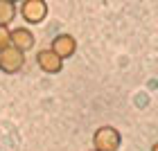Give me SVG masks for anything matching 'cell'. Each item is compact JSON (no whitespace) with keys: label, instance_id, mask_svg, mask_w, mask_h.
Listing matches in <instances>:
<instances>
[{"label":"cell","instance_id":"6da1fadb","mask_svg":"<svg viewBox=\"0 0 158 151\" xmlns=\"http://www.w3.org/2000/svg\"><path fill=\"white\" fill-rule=\"evenodd\" d=\"M122 145V135L115 126H99L93 135V147L97 151H118Z\"/></svg>","mask_w":158,"mask_h":151},{"label":"cell","instance_id":"8fae6325","mask_svg":"<svg viewBox=\"0 0 158 151\" xmlns=\"http://www.w3.org/2000/svg\"><path fill=\"white\" fill-rule=\"evenodd\" d=\"M90 151H97V149H90Z\"/></svg>","mask_w":158,"mask_h":151},{"label":"cell","instance_id":"7a4b0ae2","mask_svg":"<svg viewBox=\"0 0 158 151\" xmlns=\"http://www.w3.org/2000/svg\"><path fill=\"white\" fill-rule=\"evenodd\" d=\"M23 66H25V52H20L14 45L0 50V70L5 75H16Z\"/></svg>","mask_w":158,"mask_h":151},{"label":"cell","instance_id":"8992f818","mask_svg":"<svg viewBox=\"0 0 158 151\" xmlns=\"http://www.w3.org/2000/svg\"><path fill=\"white\" fill-rule=\"evenodd\" d=\"M34 43H36V39H34V34L27 30V27H16V30H11V45L18 47L20 52L32 50Z\"/></svg>","mask_w":158,"mask_h":151},{"label":"cell","instance_id":"3957f363","mask_svg":"<svg viewBox=\"0 0 158 151\" xmlns=\"http://www.w3.org/2000/svg\"><path fill=\"white\" fill-rule=\"evenodd\" d=\"M20 16H23V20L30 23V25L43 23L45 16H48L45 0H23V5H20Z\"/></svg>","mask_w":158,"mask_h":151},{"label":"cell","instance_id":"9c48e42d","mask_svg":"<svg viewBox=\"0 0 158 151\" xmlns=\"http://www.w3.org/2000/svg\"><path fill=\"white\" fill-rule=\"evenodd\" d=\"M152 151H158V142H156V145H154V147H152Z\"/></svg>","mask_w":158,"mask_h":151},{"label":"cell","instance_id":"277c9868","mask_svg":"<svg viewBox=\"0 0 158 151\" xmlns=\"http://www.w3.org/2000/svg\"><path fill=\"white\" fill-rule=\"evenodd\" d=\"M50 50H52L59 59H70V56L77 52V41H75V36H70V34H59V36L52 39Z\"/></svg>","mask_w":158,"mask_h":151},{"label":"cell","instance_id":"5b68a950","mask_svg":"<svg viewBox=\"0 0 158 151\" xmlns=\"http://www.w3.org/2000/svg\"><path fill=\"white\" fill-rule=\"evenodd\" d=\"M36 63H39V68L45 75H56V72H61V68H63V59H59L50 47L41 50V52L36 54Z\"/></svg>","mask_w":158,"mask_h":151},{"label":"cell","instance_id":"52a82bcc","mask_svg":"<svg viewBox=\"0 0 158 151\" xmlns=\"http://www.w3.org/2000/svg\"><path fill=\"white\" fill-rule=\"evenodd\" d=\"M14 18H16V5L9 0H0V25L7 27Z\"/></svg>","mask_w":158,"mask_h":151},{"label":"cell","instance_id":"ba28073f","mask_svg":"<svg viewBox=\"0 0 158 151\" xmlns=\"http://www.w3.org/2000/svg\"><path fill=\"white\" fill-rule=\"evenodd\" d=\"M9 45H11V32H9V27L0 25V50H5Z\"/></svg>","mask_w":158,"mask_h":151},{"label":"cell","instance_id":"30bf717a","mask_svg":"<svg viewBox=\"0 0 158 151\" xmlns=\"http://www.w3.org/2000/svg\"><path fill=\"white\" fill-rule=\"evenodd\" d=\"M9 2H14V5H16V2H18V0H9Z\"/></svg>","mask_w":158,"mask_h":151}]
</instances>
